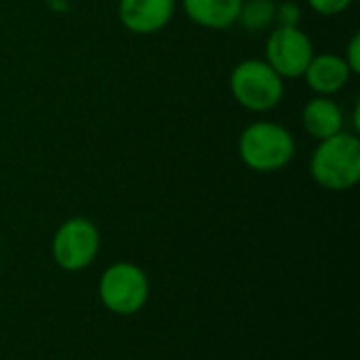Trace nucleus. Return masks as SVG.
<instances>
[{
	"instance_id": "4468645a",
	"label": "nucleus",
	"mask_w": 360,
	"mask_h": 360,
	"mask_svg": "<svg viewBox=\"0 0 360 360\" xmlns=\"http://www.w3.org/2000/svg\"><path fill=\"white\" fill-rule=\"evenodd\" d=\"M342 57H344V61L348 63L350 72H352V74H359L360 72V34H354V36L350 38V42H348V46H346V53H344Z\"/></svg>"
},
{
	"instance_id": "1a4fd4ad",
	"label": "nucleus",
	"mask_w": 360,
	"mask_h": 360,
	"mask_svg": "<svg viewBox=\"0 0 360 360\" xmlns=\"http://www.w3.org/2000/svg\"><path fill=\"white\" fill-rule=\"evenodd\" d=\"M302 124L310 137L323 141L344 131V112L331 97L316 95L304 105Z\"/></svg>"
},
{
	"instance_id": "9d476101",
	"label": "nucleus",
	"mask_w": 360,
	"mask_h": 360,
	"mask_svg": "<svg viewBox=\"0 0 360 360\" xmlns=\"http://www.w3.org/2000/svg\"><path fill=\"white\" fill-rule=\"evenodd\" d=\"M186 15L200 27L226 30L236 23L243 0H181Z\"/></svg>"
},
{
	"instance_id": "6e6552de",
	"label": "nucleus",
	"mask_w": 360,
	"mask_h": 360,
	"mask_svg": "<svg viewBox=\"0 0 360 360\" xmlns=\"http://www.w3.org/2000/svg\"><path fill=\"white\" fill-rule=\"evenodd\" d=\"M352 76L354 74L350 72L348 63L338 53H321V55L314 53L312 61L304 72L306 84L316 95H325V97L340 93L350 82Z\"/></svg>"
},
{
	"instance_id": "0eeeda50",
	"label": "nucleus",
	"mask_w": 360,
	"mask_h": 360,
	"mask_svg": "<svg viewBox=\"0 0 360 360\" xmlns=\"http://www.w3.org/2000/svg\"><path fill=\"white\" fill-rule=\"evenodd\" d=\"M175 0H118V19L133 34H156L171 23Z\"/></svg>"
},
{
	"instance_id": "9b49d317",
	"label": "nucleus",
	"mask_w": 360,
	"mask_h": 360,
	"mask_svg": "<svg viewBox=\"0 0 360 360\" xmlns=\"http://www.w3.org/2000/svg\"><path fill=\"white\" fill-rule=\"evenodd\" d=\"M274 17H276V2L274 0H243L236 23L245 32L255 34V32H264L272 23H276Z\"/></svg>"
},
{
	"instance_id": "20e7f679",
	"label": "nucleus",
	"mask_w": 360,
	"mask_h": 360,
	"mask_svg": "<svg viewBox=\"0 0 360 360\" xmlns=\"http://www.w3.org/2000/svg\"><path fill=\"white\" fill-rule=\"evenodd\" d=\"M97 293L108 312L131 316L146 306L150 297V281L139 266L131 262H116L101 274Z\"/></svg>"
},
{
	"instance_id": "f8f14e48",
	"label": "nucleus",
	"mask_w": 360,
	"mask_h": 360,
	"mask_svg": "<svg viewBox=\"0 0 360 360\" xmlns=\"http://www.w3.org/2000/svg\"><path fill=\"white\" fill-rule=\"evenodd\" d=\"M352 2L354 0H308L312 11H316L319 15H325V17H335V15L348 11Z\"/></svg>"
},
{
	"instance_id": "423d86ee",
	"label": "nucleus",
	"mask_w": 360,
	"mask_h": 360,
	"mask_svg": "<svg viewBox=\"0 0 360 360\" xmlns=\"http://www.w3.org/2000/svg\"><path fill=\"white\" fill-rule=\"evenodd\" d=\"M314 57V44L300 25H278L266 40V61L281 78H302Z\"/></svg>"
},
{
	"instance_id": "f03ea898",
	"label": "nucleus",
	"mask_w": 360,
	"mask_h": 360,
	"mask_svg": "<svg viewBox=\"0 0 360 360\" xmlns=\"http://www.w3.org/2000/svg\"><path fill=\"white\" fill-rule=\"evenodd\" d=\"M240 160L257 173H276L295 156V137L272 120L251 122L238 137Z\"/></svg>"
},
{
	"instance_id": "ddd939ff",
	"label": "nucleus",
	"mask_w": 360,
	"mask_h": 360,
	"mask_svg": "<svg viewBox=\"0 0 360 360\" xmlns=\"http://www.w3.org/2000/svg\"><path fill=\"white\" fill-rule=\"evenodd\" d=\"M302 19V8L295 2H278L276 4V17L278 25H300Z\"/></svg>"
},
{
	"instance_id": "7ed1b4c3",
	"label": "nucleus",
	"mask_w": 360,
	"mask_h": 360,
	"mask_svg": "<svg viewBox=\"0 0 360 360\" xmlns=\"http://www.w3.org/2000/svg\"><path fill=\"white\" fill-rule=\"evenodd\" d=\"M281 78L266 59H245L230 74V91L236 103L249 112H270L285 95Z\"/></svg>"
},
{
	"instance_id": "f257e3e1",
	"label": "nucleus",
	"mask_w": 360,
	"mask_h": 360,
	"mask_svg": "<svg viewBox=\"0 0 360 360\" xmlns=\"http://www.w3.org/2000/svg\"><path fill=\"white\" fill-rule=\"evenodd\" d=\"M312 179L333 192L350 190L360 179V139L354 133L342 131L319 141L310 158Z\"/></svg>"
},
{
	"instance_id": "39448f33",
	"label": "nucleus",
	"mask_w": 360,
	"mask_h": 360,
	"mask_svg": "<svg viewBox=\"0 0 360 360\" xmlns=\"http://www.w3.org/2000/svg\"><path fill=\"white\" fill-rule=\"evenodd\" d=\"M101 236L97 226L86 217H70L63 221L51 243L55 264L65 272H80L89 268L99 253Z\"/></svg>"
}]
</instances>
